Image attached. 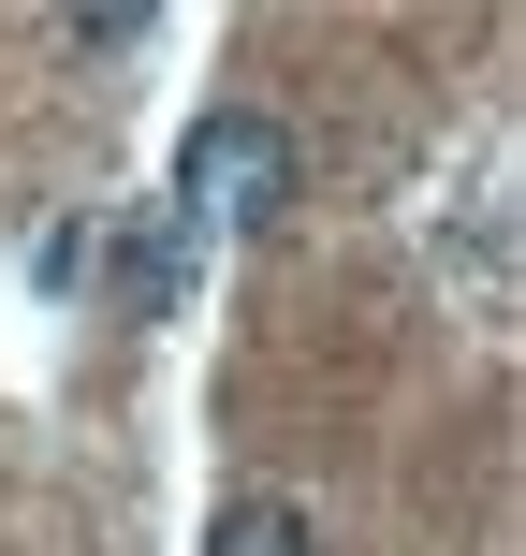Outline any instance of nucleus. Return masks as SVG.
Masks as SVG:
<instances>
[{
  "label": "nucleus",
  "instance_id": "obj_2",
  "mask_svg": "<svg viewBox=\"0 0 526 556\" xmlns=\"http://www.w3.org/2000/svg\"><path fill=\"white\" fill-rule=\"evenodd\" d=\"M205 556H307V513L293 498H234L220 528H205Z\"/></svg>",
  "mask_w": 526,
  "mask_h": 556
},
{
  "label": "nucleus",
  "instance_id": "obj_1",
  "mask_svg": "<svg viewBox=\"0 0 526 556\" xmlns=\"http://www.w3.org/2000/svg\"><path fill=\"white\" fill-rule=\"evenodd\" d=\"M176 205H205V220H278V205H293V132H264V117H205L191 162H176Z\"/></svg>",
  "mask_w": 526,
  "mask_h": 556
}]
</instances>
